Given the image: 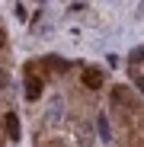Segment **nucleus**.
Listing matches in <instances>:
<instances>
[{"mask_svg":"<svg viewBox=\"0 0 144 147\" xmlns=\"http://www.w3.org/2000/svg\"><path fill=\"white\" fill-rule=\"evenodd\" d=\"M39 96H42V80L29 77V80H26V99H29V102H35Z\"/></svg>","mask_w":144,"mask_h":147,"instance_id":"1","label":"nucleus"},{"mask_svg":"<svg viewBox=\"0 0 144 147\" xmlns=\"http://www.w3.org/2000/svg\"><path fill=\"white\" fill-rule=\"evenodd\" d=\"M3 125H7V134H10L13 141H19V118H16L13 112H10V115L3 118Z\"/></svg>","mask_w":144,"mask_h":147,"instance_id":"2","label":"nucleus"},{"mask_svg":"<svg viewBox=\"0 0 144 147\" xmlns=\"http://www.w3.org/2000/svg\"><path fill=\"white\" fill-rule=\"evenodd\" d=\"M83 83H87L90 90H96V86L103 83V77H99V70H87V74H83Z\"/></svg>","mask_w":144,"mask_h":147,"instance_id":"3","label":"nucleus"},{"mask_svg":"<svg viewBox=\"0 0 144 147\" xmlns=\"http://www.w3.org/2000/svg\"><path fill=\"white\" fill-rule=\"evenodd\" d=\"M96 125H99V134L109 141V125H106V115H99V121H96Z\"/></svg>","mask_w":144,"mask_h":147,"instance_id":"4","label":"nucleus"},{"mask_svg":"<svg viewBox=\"0 0 144 147\" xmlns=\"http://www.w3.org/2000/svg\"><path fill=\"white\" fill-rule=\"evenodd\" d=\"M138 61H144V48H135L131 51V64H138Z\"/></svg>","mask_w":144,"mask_h":147,"instance_id":"5","label":"nucleus"},{"mask_svg":"<svg viewBox=\"0 0 144 147\" xmlns=\"http://www.w3.org/2000/svg\"><path fill=\"white\" fill-rule=\"evenodd\" d=\"M138 90H141V93H144V77H138Z\"/></svg>","mask_w":144,"mask_h":147,"instance_id":"6","label":"nucleus"},{"mask_svg":"<svg viewBox=\"0 0 144 147\" xmlns=\"http://www.w3.org/2000/svg\"><path fill=\"white\" fill-rule=\"evenodd\" d=\"M3 38H7V35H3V29H0V45H3Z\"/></svg>","mask_w":144,"mask_h":147,"instance_id":"7","label":"nucleus"}]
</instances>
